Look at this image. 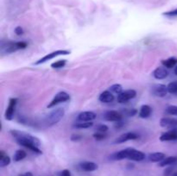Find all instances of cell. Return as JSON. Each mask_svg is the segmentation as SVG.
Returning <instances> with one entry per match:
<instances>
[{"instance_id": "obj_1", "label": "cell", "mask_w": 177, "mask_h": 176, "mask_svg": "<svg viewBox=\"0 0 177 176\" xmlns=\"http://www.w3.org/2000/svg\"><path fill=\"white\" fill-rule=\"evenodd\" d=\"M64 115H65V110L63 108H56L46 116L45 123L48 127L53 126L58 124L62 119Z\"/></svg>"}, {"instance_id": "obj_2", "label": "cell", "mask_w": 177, "mask_h": 176, "mask_svg": "<svg viewBox=\"0 0 177 176\" xmlns=\"http://www.w3.org/2000/svg\"><path fill=\"white\" fill-rule=\"evenodd\" d=\"M27 47V43L24 42H7L1 43V52L3 54H11L19 49H23Z\"/></svg>"}, {"instance_id": "obj_3", "label": "cell", "mask_w": 177, "mask_h": 176, "mask_svg": "<svg viewBox=\"0 0 177 176\" xmlns=\"http://www.w3.org/2000/svg\"><path fill=\"white\" fill-rule=\"evenodd\" d=\"M10 133L11 134V135H12L15 139H16V138H22V139L28 140V141L33 142V143H34L35 145H37V147H40V145H41V141H40L37 137H36V136H34V135L29 134V133L18 131H10Z\"/></svg>"}, {"instance_id": "obj_4", "label": "cell", "mask_w": 177, "mask_h": 176, "mask_svg": "<svg viewBox=\"0 0 177 176\" xmlns=\"http://www.w3.org/2000/svg\"><path fill=\"white\" fill-rule=\"evenodd\" d=\"M70 98H71V97L68 93H67L66 91H60L57 94H55L53 100L48 105V108L50 109L52 107H54L55 105H57L61 103H64V102L70 100Z\"/></svg>"}, {"instance_id": "obj_5", "label": "cell", "mask_w": 177, "mask_h": 176, "mask_svg": "<svg viewBox=\"0 0 177 176\" xmlns=\"http://www.w3.org/2000/svg\"><path fill=\"white\" fill-rule=\"evenodd\" d=\"M70 54V51L68 50H56V51H54L52 53H49L48 54H46L45 56H43V58H41L40 60H38L37 62H35L34 64L35 65H40V64H43L47 62L48 60H50L57 56H60V55H67Z\"/></svg>"}, {"instance_id": "obj_6", "label": "cell", "mask_w": 177, "mask_h": 176, "mask_svg": "<svg viewBox=\"0 0 177 176\" xmlns=\"http://www.w3.org/2000/svg\"><path fill=\"white\" fill-rule=\"evenodd\" d=\"M136 96V91L133 89H129L126 91H122L120 94L118 95V102L120 104H124L128 102L129 100L134 98Z\"/></svg>"}, {"instance_id": "obj_7", "label": "cell", "mask_w": 177, "mask_h": 176, "mask_svg": "<svg viewBox=\"0 0 177 176\" xmlns=\"http://www.w3.org/2000/svg\"><path fill=\"white\" fill-rule=\"evenodd\" d=\"M15 140L17 141V142L18 144L23 146L24 148H29L30 150H31V151H33V152H35L37 154H39V155L43 154V151L39 148V147L35 145L33 142H30L28 140H25V139H22V138H16Z\"/></svg>"}, {"instance_id": "obj_8", "label": "cell", "mask_w": 177, "mask_h": 176, "mask_svg": "<svg viewBox=\"0 0 177 176\" xmlns=\"http://www.w3.org/2000/svg\"><path fill=\"white\" fill-rule=\"evenodd\" d=\"M151 92L153 95L159 97V98H163L165 97L169 91H168V87L163 84H155L151 87Z\"/></svg>"}, {"instance_id": "obj_9", "label": "cell", "mask_w": 177, "mask_h": 176, "mask_svg": "<svg viewBox=\"0 0 177 176\" xmlns=\"http://www.w3.org/2000/svg\"><path fill=\"white\" fill-rule=\"evenodd\" d=\"M145 154L142 151H139L136 148H129V154H128V158L131 161L135 162H142L145 159Z\"/></svg>"}, {"instance_id": "obj_10", "label": "cell", "mask_w": 177, "mask_h": 176, "mask_svg": "<svg viewBox=\"0 0 177 176\" xmlns=\"http://www.w3.org/2000/svg\"><path fill=\"white\" fill-rule=\"evenodd\" d=\"M17 103V98H13L10 99L8 107H7V109L5 111V114H4V118H5L6 120H11L13 118Z\"/></svg>"}, {"instance_id": "obj_11", "label": "cell", "mask_w": 177, "mask_h": 176, "mask_svg": "<svg viewBox=\"0 0 177 176\" xmlns=\"http://www.w3.org/2000/svg\"><path fill=\"white\" fill-rule=\"evenodd\" d=\"M139 138V135H136L134 132H127L125 134H122L121 135L118 136L115 140H114V143L119 144V143H124L127 141H131V140H136Z\"/></svg>"}, {"instance_id": "obj_12", "label": "cell", "mask_w": 177, "mask_h": 176, "mask_svg": "<svg viewBox=\"0 0 177 176\" xmlns=\"http://www.w3.org/2000/svg\"><path fill=\"white\" fill-rule=\"evenodd\" d=\"M160 125L163 128L170 129V130H177V119L172 118H163L160 120Z\"/></svg>"}, {"instance_id": "obj_13", "label": "cell", "mask_w": 177, "mask_h": 176, "mask_svg": "<svg viewBox=\"0 0 177 176\" xmlns=\"http://www.w3.org/2000/svg\"><path fill=\"white\" fill-rule=\"evenodd\" d=\"M123 115L117 111H108L104 115V119L108 122H118L121 121Z\"/></svg>"}, {"instance_id": "obj_14", "label": "cell", "mask_w": 177, "mask_h": 176, "mask_svg": "<svg viewBox=\"0 0 177 176\" xmlns=\"http://www.w3.org/2000/svg\"><path fill=\"white\" fill-rule=\"evenodd\" d=\"M152 74H153L154 78L156 80H164L168 77L169 72L165 67H160L156 68Z\"/></svg>"}, {"instance_id": "obj_15", "label": "cell", "mask_w": 177, "mask_h": 176, "mask_svg": "<svg viewBox=\"0 0 177 176\" xmlns=\"http://www.w3.org/2000/svg\"><path fill=\"white\" fill-rule=\"evenodd\" d=\"M128 154H129V148L120 150L118 152L113 153L112 155H110V160L112 161H121L128 158Z\"/></svg>"}, {"instance_id": "obj_16", "label": "cell", "mask_w": 177, "mask_h": 176, "mask_svg": "<svg viewBox=\"0 0 177 176\" xmlns=\"http://www.w3.org/2000/svg\"><path fill=\"white\" fill-rule=\"evenodd\" d=\"M80 168L85 172H93L98 169V166L97 163L92 162H82L80 163Z\"/></svg>"}, {"instance_id": "obj_17", "label": "cell", "mask_w": 177, "mask_h": 176, "mask_svg": "<svg viewBox=\"0 0 177 176\" xmlns=\"http://www.w3.org/2000/svg\"><path fill=\"white\" fill-rule=\"evenodd\" d=\"M96 118V114L92 111H83L78 115V119L81 122H92Z\"/></svg>"}, {"instance_id": "obj_18", "label": "cell", "mask_w": 177, "mask_h": 176, "mask_svg": "<svg viewBox=\"0 0 177 176\" xmlns=\"http://www.w3.org/2000/svg\"><path fill=\"white\" fill-rule=\"evenodd\" d=\"M114 95L109 90L104 91L98 97V100L102 103H112L114 100Z\"/></svg>"}, {"instance_id": "obj_19", "label": "cell", "mask_w": 177, "mask_h": 176, "mask_svg": "<svg viewBox=\"0 0 177 176\" xmlns=\"http://www.w3.org/2000/svg\"><path fill=\"white\" fill-rule=\"evenodd\" d=\"M177 140V131L171 130L165 132L161 135L160 141L162 142H168V141H176Z\"/></svg>"}, {"instance_id": "obj_20", "label": "cell", "mask_w": 177, "mask_h": 176, "mask_svg": "<svg viewBox=\"0 0 177 176\" xmlns=\"http://www.w3.org/2000/svg\"><path fill=\"white\" fill-rule=\"evenodd\" d=\"M151 113H152V108L148 104H143L141 106L138 115L141 118H148L151 115Z\"/></svg>"}, {"instance_id": "obj_21", "label": "cell", "mask_w": 177, "mask_h": 176, "mask_svg": "<svg viewBox=\"0 0 177 176\" xmlns=\"http://www.w3.org/2000/svg\"><path fill=\"white\" fill-rule=\"evenodd\" d=\"M148 158H149V161L151 162H161L166 158V156L162 152H155V153L149 154Z\"/></svg>"}, {"instance_id": "obj_22", "label": "cell", "mask_w": 177, "mask_h": 176, "mask_svg": "<svg viewBox=\"0 0 177 176\" xmlns=\"http://www.w3.org/2000/svg\"><path fill=\"white\" fill-rule=\"evenodd\" d=\"M177 163V156H169L166 157L163 161H162L159 163L160 167H167V166H171V165H175Z\"/></svg>"}, {"instance_id": "obj_23", "label": "cell", "mask_w": 177, "mask_h": 176, "mask_svg": "<svg viewBox=\"0 0 177 176\" xmlns=\"http://www.w3.org/2000/svg\"><path fill=\"white\" fill-rule=\"evenodd\" d=\"M162 64L163 65V67H165L167 68H173L174 67L176 66L177 59L175 57H171V58H169L167 60H162Z\"/></svg>"}, {"instance_id": "obj_24", "label": "cell", "mask_w": 177, "mask_h": 176, "mask_svg": "<svg viewBox=\"0 0 177 176\" xmlns=\"http://www.w3.org/2000/svg\"><path fill=\"white\" fill-rule=\"evenodd\" d=\"M10 158L9 155H5L3 151L0 152V167L4 168L10 165Z\"/></svg>"}, {"instance_id": "obj_25", "label": "cell", "mask_w": 177, "mask_h": 176, "mask_svg": "<svg viewBox=\"0 0 177 176\" xmlns=\"http://www.w3.org/2000/svg\"><path fill=\"white\" fill-rule=\"evenodd\" d=\"M26 156H27V154H26V152L24 150L18 149V150H17L15 152L14 156H13V160H14V162H20V161L23 160Z\"/></svg>"}, {"instance_id": "obj_26", "label": "cell", "mask_w": 177, "mask_h": 176, "mask_svg": "<svg viewBox=\"0 0 177 176\" xmlns=\"http://www.w3.org/2000/svg\"><path fill=\"white\" fill-rule=\"evenodd\" d=\"M92 125H93L92 122H81V123L75 124L74 127L77 129H88V128H91Z\"/></svg>"}, {"instance_id": "obj_27", "label": "cell", "mask_w": 177, "mask_h": 176, "mask_svg": "<svg viewBox=\"0 0 177 176\" xmlns=\"http://www.w3.org/2000/svg\"><path fill=\"white\" fill-rule=\"evenodd\" d=\"M109 91L118 95V94H120V93L123 91V87H122V86L119 85V84H114V85H112V86L110 87Z\"/></svg>"}, {"instance_id": "obj_28", "label": "cell", "mask_w": 177, "mask_h": 176, "mask_svg": "<svg viewBox=\"0 0 177 176\" xmlns=\"http://www.w3.org/2000/svg\"><path fill=\"white\" fill-rule=\"evenodd\" d=\"M67 63V60H57L54 63L51 64V67L52 68H62L65 67Z\"/></svg>"}, {"instance_id": "obj_29", "label": "cell", "mask_w": 177, "mask_h": 176, "mask_svg": "<svg viewBox=\"0 0 177 176\" xmlns=\"http://www.w3.org/2000/svg\"><path fill=\"white\" fill-rule=\"evenodd\" d=\"M168 91L169 93L171 94H177V82L176 81H174V82H171L169 83L168 86Z\"/></svg>"}, {"instance_id": "obj_30", "label": "cell", "mask_w": 177, "mask_h": 176, "mask_svg": "<svg viewBox=\"0 0 177 176\" xmlns=\"http://www.w3.org/2000/svg\"><path fill=\"white\" fill-rule=\"evenodd\" d=\"M166 112L169 115L177 116V106L176 105H169L166 109Z\"/></svg>"}, {"instance_id": "obj_31", "label": "cell", "mask_w": 177, "mask_h": 176, "mask_svg": "<svg viewBox=\"0 0 177 176\" xmlns=\"http://www.w3.org/2000/svg\"><path fill=\"white\" fill-rule=\"evenodd\" d=\"M93 137H94V139L97 140V141H102V140H104V139L106 138V135H105V133L98 132V133H96V134L93 135Z\"/></svg>"}, {"instance_id": "obj_32", "label": "cell", "mask_w": 177, "mask_h": 176, "mask_svg": "<svg viewBox=\"0 0 177 176\" xmlns=\"http://www.w3.org/2000/svg\"><path fill=\"white\" fill-rule=\"evenodd\" d=\"M108 130H109L108 126L105 125V124H98V125L96 126V131H98V132L105 133V132L107 131Z\"/></svg>"}, {"instance_id": "obj_33", "label": "cell", "mask_w": 177, "mask_h": 176, "mask_svg": "<svg viewBox=\"0 0 177 176\" xmlns=\"http://www.w3.org/2000/svg\"><path fill=\"white\" fill-rule=\"evenodd\" d=\"M163 16H177V9L175 10H169V11H166L164 13H163Z\"/></svg>"}, {"instance_id": "obj_34", "label": "cell", "mask_w": 177, "mask_h": 176, "mask_svg": "<svg viewBox=\"0 0 177 176\" xmlns=\"http://www.w3.org/2000/svg\"><path fill=\"white\" fill-rule=\"evenodd\" d=\"M136 112H137V111H136V109H129V110H127V111H125V114H126L127 116L133 117V116H135V115L136 114Z\"/></svg>"}, {"instance_id": "obj_35", "label": "cell", "mask_w": 177, "mask_h": 176, "mask_svg": "<svg viewBox=\"0 0 177 176\" xmlns=\"http://www.w3.org/2000/svg\"><path fill=\"white\" fill-rule=\"evenodd\" d=\"M58 176H72V175L68 169H64L58 174Z\"/></svg>"}, {"instance_id": "obj_36", "label": "cell", "mask_w": 177, "mask_h": 176, "mask_svg": "<svg viewBox=\"0 0 177 176\" xmlns=\"http://www.w3.org/2000/svg\"><path fill=\"white\" fill-rule=\"evenodd\" d=\"M15 33L17 36H22L23 35V30L21 26H17L16 29H15Z\"/></svg>"}, {"instance_id": "obj_37", "label": "cell", "mask_w": 177, "mask_h": 176, "mask_svg": "<svg viewBox=\"0 0 177 176\" xmlns=\"http://www.w3.org/2000/svg\"><path fill=\"white\" fill-rule=\"evenodd\" d=\"M81 138L82 137L80 135H72V136H71V140L73 142H78V141L81 140Z\"/></svg>"}, {"instance_id": "obj_38", "label": "cell", "mask_w": 177, "mask_h": 176, "mask_svg": "<svg viewBox=\"0 0 177 176\" xmlns=\"http://www.w3.org/2000/svg\"><path fill=\"white\" fill-rule=\"evenodd\" d=\"M19 176H33V175H32V173H30V172H27V173H25V174H23V175H21Z\"/></svg>"}, {"instance_id": "obj_39", "label": "cell", "mask_w": 177, "mask_h": 176, "mask_svg": "<svg viewBox=\"0 0 177 176\" xmlns=\"http://www.w3.org/2000/svg\"><path fill=\"white\" fill-rule=\"evenodd\" d=\"M174 73H175V74H176L177 75V66L175 67V70H174Z\"/></svg>"}, {"instance_id": "obj_40", "label": "cell", "mask_w": 177, "mask_h": 176, "mask_svg": "<svg viewBox=\"0 0 177 176\" xmlns=\"http://www.w3.org/2000/svg\"><path fill=\"white\" fill-rule=\"evenodd\" d=\"M171 176H177V171L176 172H175V173H173V174H172V175Z\"/></svg>"}, {"instance_id": "obj_41", "label": "cell", "mask_w": 177, "mask_h": 176, "mask_svg": "<svg viewBox=\"0 0 177 176\" xmlns=\"http://www.w3.org/2000/svg\"><path fill=\"white\" fill-rule=\"evenodd\" d=\"M176 131H177V130H176Z\"/></svg>"}]
</instances>
